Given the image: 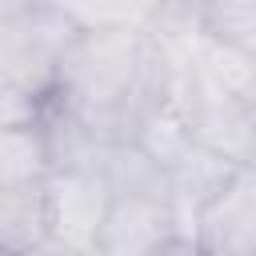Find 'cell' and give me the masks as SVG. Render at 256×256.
Segmentation results:
<instances>
[{"label": "cell", "mask_w": 256, "mask_h": 256, "mask_svg": "<svg viewBox=\"0 0 256 256\" xmlns=\"http://www.w3.org/2000/svg\"><path fill=\"white\" fill-rule=\"evenodd\" d=\"M200 20L212 40L232 48L256 72V4H204Z\"/></svg>", "instance_id": "obj_5"}, {"label": "cell", "mask_w": 256, "mask_h": 256, "mask_svg": "<svg viewBox=\"0 0 256 256\" xmlns=\"http://www.w3.org/2000/svg\"><path fill=\"white\" fill-rule=\"evenodd\" d=\"M248 168H252V172H256V160H252V164H248Z\"/></svg>", "instance_id": "obj_8"}, {"label": "cell", "mask_w": 256, "mask_h": 256, "mask_svg": "<svg viewBox=\"0 0 256 256\" xmlns=\"http://www.w3.org/2000/svg\"><path fill=\"white\" fill-rule=\"evenodd\" d=\"M204 256H256V172L236 168V176L216 192V200L192 224Z\"/></svg>", "instance_id": "obj_2"}, {"label": "cell", "mask_w": 256, "mask_h": 256, "mask_svg": "<svg viewBox=\"0 0 256 256\" xmlns=\"http://www.w3.org/2000/svg\"><path fill=\"white\" fill-rule=\"evenodd\" d=\"M148 256H204V248L196 244V236H188V232H172V236L160 240Z\"/></svg>", "instance_id": "obj_6"}, {"label": "cell", "mask_w": 256, "mask_h": 256, "mask_svg": "<svg viewBox=\"0 0 256 256\" xmlns=\"http://www.w3.org/2000/svg\"><path fill=\"white\" fill-rule=\"evenodd\" d=\"M52 176V140L44 120L0 128V188L40 184Z\"/></svg>", "instance_id": "obj_4"}, {"label": "cell", "mask_w": 256, "mask_h": 256, "mask_svg": "<svg viewBox=\"0 0 256 256\" xmlns=\"http://www.w3.org/2000/svg\"><path fill=\"white\" fill-rule=\"evenodd\" d=\"M28 256H92V252H76V248H64V244H56V240H44V244L32 248Z\"/></svg>", "instance_id": "obj_7"}, {"label": "cell", "mask_w": 256, "mask_h": 256, "mask_svg": "<svg viewBox=\"0 0 256 256\" xmlns=\"http://www.w3.org/2000/svg\"><path fill=\"white\" fill-rule=\"evenodd\" d=\"M48 240V184L0 188V256H28Z\"/></svg>", "instance_id": "obj_3"}, {"label": "cell", "mask_w": 256, "mask_h": 256, "mask_svg": "<svg viewBox=\"0 0 256 256\" xmlns=\"http://www.w3.org/2000/svg\"><path fill=\"white\" fill-rule=\"evenodd\" d=\"M44 184H48V240L96 256L112 212V184L104 168H52Z\"/></svg>", "instance_id": "obj_1"}]
</instances>
